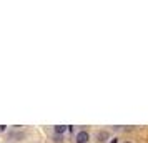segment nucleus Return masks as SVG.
I'll list each match as a JSON object with an SVG mask.
<instances>
[{"label": "nucleus", "instance_id": "obj_1", "mask_svg": "<svg viewBox=\"0 0 148 143\" xmlns=\"http://www.w3.org/2000/svg\"><path fill=\"white\" fill-rule=\"evenodd\" d=\"M90 135H88L87 131H78L77 133V143H87Z\"/></svg>", "mask_w": 148, "mask_h": 143}, {"label": "nucleus", "instance_id": "obj_2", "mask_svg": "<svg viewBox=\"0 0 148 143\" xmlns=\"http://www.w3.org/2000/svg\"><path fill=\"white\" fill-rule=\"evenodd\" d=\"M65 131H67V127H65V125L55 127V133H57V135H62V133H65Z\"/></svg>", "mask_w": 148, "mask_h": 143}, {"label": "nucleus", "instance_id": "obj_3", "mask_svg": "<svg viewBox=\"0 0 148 143\" xmlns=\"http://www.w3.org/2000/svg\"><path fill=\"white\" fill-rule=\"evenodd\" d=\"M98 138H100V142H107L108 140V133L107 131H100V133H98Z\"/></svg>", "mask_w": 148, "mask_h": 143}, {"label": "nucleus", "instance_id": "obj_4", "mask_svg": "<svg viewBox=\"0 0 148 143\" xmlns=\"http://www.w3.org/2000/svg\"><path fill=\"white\" fill-rule=\"evenodd\" d=\"M110 143H118V142H116V138H113V140H112Z\"/></svg>", "mask_w": 148, "mask_h": 143}, {"label": "nucleus", "instance_id": "obj_5", "mask_svg": "<svg viewBox=\"0 0 148 143\" xmlns=\"http://www.w3.org/2000/svg\"><path fill=\"white\" fill-rule=\"evenodd\" d=\"M127 143H130V142H127Z\"/></svg>", "mask_w": 148, "mask_h": 143}]
</instances>
